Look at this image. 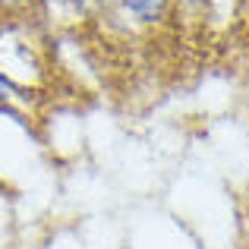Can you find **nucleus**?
Wrapping results in <instances>:
<instances>
[{
    "label": "nucleus",
    "instance_id": "nucleus-2",
    "mask_svg": "<svg viewBox=\"0 0 249 249\" xmlns=\"http://www.w3.org/2000/svg\"><path fill=\"white\" fill-rule=\"evenodd\" d=\"M22 0H0V6H19Z\"/></svg>",
    "mask_w": 249,
    "mask_h": 249
},
{
    "label": "nucleus",
    "instance_id": "nucleus-1",
    "mask_svg": "<svg viewBox=\"0 0 249 249\" xmlns=\"http://www.w3.org/2000/svg\"><path fill=\"white\" fill-rule=\"evenodd\" d=\"M120 3L129 16H136L139 22H161V19L167 16L170 0H120Z\"/></svg>",
    "mask_w": 249,
    "mask_h": 249
},
{
    "label": "nucleus",
    "instance_id": "nucleus-3",
    "mask_svg": "<svg viewBox=\"0 0 249 249\" xmlns=\"http://www.w3.org/2000/svg\"><path fill=\"white\" fill-rule=\"evenodd\" d=\"M0 249H13V246H0Z\"/></svg>",
    "mask_w": 249,
    "mask_h": 249
}]
</instances>
